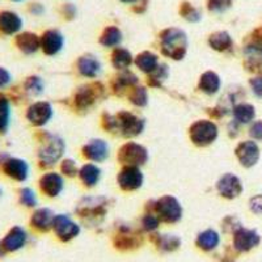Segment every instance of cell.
<instances>
[{
  "instance_id": "3",
  "label": "cell",
  "mask_w": 262,
  "mask_h": 262,
  "mask_svg": "<svg viewBox=\"0 0 262 262\" xmlns=\"http://www.w3.org/2000/svg\"><path fill=\"white\" fill-rule=\"evenodd\" d=\"M217 137V128L210 121H198L190 128V138L198 146H207Z\"/></svg>"
},
{
  "instance_id": "51",
  "label": "cell",
  "mask_w": 262,
  "mask_h": 262,
  "mask_svg": "<svg viewBox=\"0 0 262 262\" xmlns=\"http://www.w3.org/2000/svg\"><path fill=\"white\" fill-rule=\"evenodd\" d=\"M0 195H2V189H0Z\"/></svg>"
},
{
  "instance_id": "9",
  "label": "cell",
  "mask_w": 262,
  "mask_h": 262,
  "mask_svg": "<svg viewBox=\"0 0 262 262\" xmlns=\"http://www.w3.org/2000/svg\"><path fill=\"white\" fill-rule=\"evenodd\" d=\"M236 155L244 167H253L259 159L258 146L254 142H243L236 148Z\"/></svg>"
},
{
  "instance_id": "50",
  "label": "cell",
  "mask_w": 262,
  "mask_h": 262,
  "mask_svg": "<svg viewBox=\"0 0 262 262\" xmlns=\"http://www.w3.org/2000/svg\"><path fill=\"white\" fill-rule=\"evenodd\" d=\"M13 2H21V0H13Z\"/></svg>"
},
{
  "instance_id": "39",
  "label": "cell",
  "mask_w": 262,
  "mask_h": 262,
  "mask_svg": "<svg viewBox=\"0 0 262 262\" xmlns=\"http://www.w3.org/2000/svg\"><path fill=\"white\" fill-rule=\"evenodd\" d=\"M232 4V0H209V9L214 12H223L229 8Z\"/></svg>"
},
{
  "instance_id": "47",
  "label": "cell",
  "mask_w": 262,
  "mask_h": 262,
  "mask_svg": "<svg viewBox=\"0 0 262 262\" xmlns=\"http://www.w3.org/2000/svg\"><path fill=\"white\" fill-rule=\"evenodd\" d=\"M64 12L67 13V15H70V17H72V16L75 15V8L71 4H67V6L64 7Z\"/></svg>"
},
{
  "instance_id": "24",
  "label": "cell",
  "mask_w": 262,
  "mask_h": 262,
  "mask_svg": "<svg viewBox=\"0 0 262 262\" xmlns=\"http://www.w3.org/2000/svg\"><path fill=\"white\" fill-rule=\"evenodd\" d=\"M79 70H80V72L84 76L93 78L100 71V63H98V60L95 57L86 55V57H83L79 60Z\"/></svg>"
},
{
  "instance_id": "45",
  "label": "cell",
  "mask_w": 262,
  "mask_h": 262,
  "mask_svg": "<svg viewBox=\"0 0 262 262\" xmlns=\"http://www.w3.org/2000/svg\"><path fill=\"white\" fill-rule=\"evenodd\" d=\"M252 84V88H253V92L256 93L257 96L262 97V78H256L250 81Z\"/></svg>"
},
{
  "instance_id": "38",
  "label": "cell",
  "mask_w": 262,
  "mask_h": 262,
  "mask_svg": "<svg viewBox=\"0 0 262 262\" xmlns=\"http://www.w3.org/2000/svg\"><path fill=\"white\" fill-rule=\"evenodd\" d=\"M20 198H21V202L24 203L25 206L28 207H33V206L37 205V198H36V194L32 189H23L20 193Z\"/></svg>"
},
{
  "instance_id": "40",
  "label": "cell",
  "mask_w": 262,
  "mask_h": 262,
  "mask_svg": "<svg viewBox=\"0 0 262 262\" xmlns=\"http://www.w3.org/2000/svg\"><path fill=\"white\" fill-rule=\"evenodd\" d=\"M143 226L147 231H154V229L158 228L159 226V217L152 214L146 215L143 219Z\"/></svg>"
},
{
  "instance_id": "49",
  "label": "cell",
  "mask_w": 262,
  "mask_h": 262,
  "mask_svg": "<svg viewBox=\"0 0 262 262\" xmlns=\"http://www.w3.org/2000/svg\"><path fill=\"white\" fill-rule=\"evenodd\" d=\"M125 3H133V2H137V0H122Z\"/></svg>"
},
{
  "instance_id": "36",
  "label": "cell",
  "mask_w": 262,
  "mask_h": 262,
  "mask_svg": "<svg viewBox=\"0 0 262 262\" xmlns=\"http://www.w3.org/2000/svg\"><path fill=\"white\" fill-rule=\"evenodd\" d=\"M131 102L138 106H144L147 104V92L144 90L143 86H140V88H137L134 92L131 93Z\"/></svg>"
},
{
  "instance_id": "30",
  "label": "cell",
  "mask_w": 262,
  "mask_h": 262,
  "mask_svg": "<svg viewBox=\"0 0 262 262\" xmlns=\"http://www.w3.org/2000/svg\"><path fill=\"white\" fill-rule=\"evenodd\" d=\"M113 64L116 69H127L131 64V54L125 49H117L113 53Z\"/></svg>"
},
{
  "instance_id": "15",
  "label": "cell",
  "mask_w": 262,
  "mask_h": 262,
  "mask_svg": "<svg viewBox=\"0 0 262 262\" xmlns=\"http://www.w3.org/2000/svg\"><path fill=\"white\" fill-rule=\"evenodd\" d=\"M217 190L226 198H235L242 193V182L233 174H226L217 182Z\"/></svg>"
},
{
  "instance_id": "19",
  "label": "cell",
  "mask_w": 262,
  "mask_h": 262,
  "mask_svg": "<svg viewBox=\"0 0 262 262\" xmlns=\"http://www.w3.org/2000/svg\"><path fill=\"white\" fill-rule=\"evenodd\" d=\"M41 189L45 191L48 195L55 196L62 191L63 189V180L57 173H48L41 179Z\"/></svg>"
},
{
  "instance_id": "21",
  "label": "cell",
  "mask_w": 262,
  "mask_h": 262,
  "mask_svg": "<svg viewBox=\"0 0 262 262\" xmlns=\"http://www.w3.org/2000/svg\"><path fill=\"white\" fill-rule=\"evenodd\" d=\"M16 43L20 48L21 51H24L27 54L36 53L38 50V48L41 46V41H39L38 37L34 34V33H21L20 36H17L16 39Z\"/></svg>"
},
{
  "instance_id": "41",
  "label": "cell",
  "mask_w": 262,
  "mask_h": 262,
  "mask_svg": "<svg viewBox=\"0 0 262 262\" xmlns=\"http://www.w3.org/2000/svg\"><path fill=\"white\" fill-rule=\"evenodd\" d=\"M62 170L66 173V174H69V176H75L78 169H76V165L72 160H66L62 165Z\"/></svg>"
},
{
  "instance_id": "25",
  "label": "cell",
  "mask_w": 262,
  "mask_h": 262,
  "mask_svg": "<svg viewBox=\"0 0 262 262\" xmlns=\"http://www.w3.org/2000/svg\"><path fill=\"white\" fill-rule=\"evenodd\" d=\"M210 45L217 51H224L232 46V39L227 32H216L210 37Z\"/></svg>"
},
{
  "instance_id": "1",
  "label": "cell",
  "mask_w": 262,
  "mask_h": 262,
  "mask_svg": "<svg viewBox=\"0 0 262 262\" xmlns=\"http://www.w3.org/2000/svg\"><path fill=\"white\" fill-rule=\"evenodd\" d=\"M188 39L182 30L170 28L161 34V49L163 53L173 59H182L186 53Z\"/></svg>"
},
{
  "instance_id": "18",
  "label": "cell",
  "mask_w": 262,
  "mask_h": 262,
  "mask_svg": "<svg viewBox=\"0 0 262 262\" xmlns=\"http://www.w3.org/2000/svg\"><path fill=\"white\" fill-rule=\"evenodd\" d=\"M84 155L91 160L102 161L109 155V147L104 140H92L84 147Z\"/></svg>"
},
{
  "instance_id": "43",
  "label": "cell",
  "mask_w": 262,
  "mask_h": 262,
  "mask_svg": "<svg viewBox=\"0 0 262 262\" xmlns=\"http://www.w3.org/2000/svg\"><path fill=\"white\" fill-rule=\"evenodd\" d=\"M250 135H252L254 139L262 140V122L261 121H258V122H256L253 126H252V128H250Z\"/></svg>"
},
{
  "instance_id": "22",
  "label": "cell",
  "mask_w": 262,
  "mask_h": 262,
  "mask_svg": "<svg viewBox=\"0 0 262 262\" xmlns=\"http://www.w3.org/2000/svg\"><path fill=\"white\" fill-rule=\"evenodd\" d=\"M221 242L219 235L214 229H207L205 232L200 233L198 238H196V245L203 250H212L217 247Z\"/></svg>"
},
{
  "instance_id": "17",
  "label": "cell",
  "mask_w": 262,
  "mask_h": 262,
  "mask_svg": "<svg viewBox=\"0 0 262 262\" xmlns=\"http://www.w3.org/2000/svg\"><path fill=\"white\" fill-rule=\"evenodd\" d=\"M23 27V20L20 16L11 11L0 12V32L4 34H15Z\"/></svg>"
},
{
  "instance_id": "29",
  "label": "cell",
  "mask_w": 262,
  "mask_h": 262,
  "mask_svg": "<svg viewBox=\"0 0 262 262\" xmlns=\"http://www.w3.org/2000/svg\"><path fill=\"white\" fill-rule=\"evenodd\" d=\"M122 39L121 30L116 27H109L105 29L104 34L101 36V43L104 46H117Z\"/></svg>"
},
{
  "instance_id": "37",
  "label": "cell",
  "mask_w": 262,
  "mask_h": 262,
  "mask_svg": "<svg viewBox=\"0 0 262 262\" xmlns=\"http://www.w3.org/2000/svg\"><path fill=\"white\" fill-rule=\"evenodd\" d=\"M42 81L39 78H36V76H33V78L28 79V81L25 83V88H27L28 92L30 95H39L42 92Z\"/></svg>"
},
{
  "instance_id": "48",
  "label": "cell",
  "mask_w": 262,
  "mask_h": 262,
  "mask_svg": "<svg viewBox=\"0 0 262 262\" xmlns=\"http://www.w3.org/2000/svg\"><path fill=\"white\" fill-rule=\"evenodd\" d=\"M6 253H7V250L4 249V247H3V243L0 242V258H3V257L6 256Z\"/></svg>"
},
{
  "instance_id": "33",
  "label": "cell",
  "mask_w": 262,
  "mask_h": 262,
  "mask_svg": "<svg viewBox=\"0 0 262 262\" xmlns=\"http://www.w3.org/2000/svg\"><path fill=\"white\" fill-rule=\"evenodd\" d=\"M9 123V104L6 98H0V133H4Z\"/></svg>"
},
{
  "instance_id": "10",
  "label": "cell",
  "mask_w": 262,
  "mask_h": 262,
  "mask_svg": "<svg viewBox=\"0 0 262 262\" xmlns=\"http://www.w3.org/2000/svg\"><path fill=\"white\" fill-rule=\"evenodd\" d=\"M118 182L121 188L125 190H135L140 188V185L143 182V176L137 167H126L119 173Z\"/></svg>"
},
{
  "instance_id": "4",
  "label": "cell",
  "mask_w": 262,
  "mask_h": 262,
  "mask_svg": "<svg viewBox=\"0 0 262 262\" xmlns=\"http://www.w3.org/2000/svg\"><path fill=\"white\" fill-rule=\"evenodd\" d=\"M156 211L161 221L168 222V223H174L180 221L182 215V209L179 201L173 196H163L160 201L156 203Z\"/></svg>"
},
{
  "instance_id": "44",
  "label": "cell",
  "mask_w": 262,
  "mask_h": 262,
  "mask_svg": "<svg viewBox=\"0 0 262 262\" xmlns=\"http://www.w3.org/2000/svg\"><path fill=\"white\" fill-rule=\"evenodd\" d=\"M9 81H11V75H9V72L0 67V88H4L6 85H8Z\"/></svg>"
},
{
  "instance_id": "14",
  "label": "cell",
  "mask_w": 262,
  "mask_h": 262,
  "mask_svg": "<svg viewBox=\"0 0 262 262\" xmlns=\"http://www.w3.org/2000/svg\"><path fill=\"white\" fill-rule=\"evenodd\" d=\"M247 66L249 70H258L262 64V37L256 36L253 41L245 48Z\"/></svg>"
},
{
  "instance_id": "2",
  "label": "cell",
  "mask_w": 262,
  "mask_h": 262,
  "mask_svg": "<svg viewBox=\"0 0 262 262\" xmlns=\"http://www.w3.org/2000/svg\"><path fill=\"white\" fill-rule=\"evenodd\" d=\"M106 127L109 130H119L126 137H134L143 130V121L126 112H121L116 117H107Z\"/></svg>"
},
{
  "instance_id": "7",
  "label": "cell",
  "mask_w": 262,
  "mask_h": 262,
  "mask_svg": "<svg viewBox=\"0 0 262 262\" xmlns=\"http://www.w3.org/2000/svg\"><path fill=\"white\" fill-rule=\"evenodd\" d=\"M63 149H64V144L59 138L49 137V139L46 140L43 147L41 148V152H39V159L46 165H53L60 158Z\"/></svg>"
},
{
  "instance_id": "34",
  "label": "cell",
  "mask_w": 262,
  "mask_h": 262,
  "mask_svg": "<svg viewBox=\"0 0 262 262\" xmlns=\"http://www.w3.org/2000/svg\"><path fill=\"white\" fill-rule=\"evenodd\" d=\"M93 101H95V93L91 91L90 86H88V88H83V90L78 93V96H76V104L80 107L90 106Z\"/></svg>"
},
{
  "instance_id": "32",
  "label": "cell",
  "mask_w": 262,
  "mask_h": 262,
  "mask_svg": "<svg viewBox=\"0 0 262 262\" xmlns=\"http://www.w3.org/2000/svg\"><path fill=\"white\" fill-rule=\"evenodd\" d=\"M180 13H181L186 20L193 21V23L200 21L201 17H202L200 11H198L196 8H194L190 3H182L181 8H180Z\"/></svg>"
},
{
  "instance_id": "35",
  "label": "cell",
  "mask_w": 262,
  "mask_h": 262,
  "mask_svg": "<svg viewBox=\"0 0 262 262\" xmlns=\"http://www.w3.org/2000/svg\"><path fill=\"white\" fill-rule=\"evenodd\" d=\"M151 74L152 76L148 80L149 83H151L152 85H160L161 81L167 78V75H168L167 66H158V69H156L155 71H152Z\"/></svg>"
},
{
  "instance_id": "31",
  "label": "cell",
  "mask_w": 262,
  "mask_h": 262,
  "mask_svg": "<svg viewBox=\"0 0 262 262\" xmlns=\"http://www.w3.org/2000/svg\"><path fill=\"white\" fill-rule=\"evenodd\" d=\"M158 247L160 248L161 250H167V252H170V250H174L180 247L181 242L180 238L176 237V236H169V235H163L158 237Z\"/></svg>"
},
{
  "instance_id": "26",
  "label": "cell",
  "mask_w": 262,
  "mask_h": 262,
  "mask_svg": "<svg viewBox=\"0 0 262 262\" xmlns=\"http://www.w3.org/2000/svg\"><path fill=\"white\" fill-rule=\"evenodd\" d=\"M137 66L144 72L155 71L158 69V57H156L155 54L148 53V51L142 53L140 55H138Z\"/></svg>"
},
{
  "instance_id": "5",
  "label": "cell",
  "mask_w": 262,
  "mask_h": 262,
  "mask_svg": "<svg viewBox=\"0 0 262 262\" xmlns=\"http://www.w3.org/2000/svg\"><path fill=\"white\" fill-rule=\"evenodd\" d=\"M147 151L137 143H127L119 151V160L128 167H138L147 161Z\"/></svg>"
},
{
  "instance_id": "28",
  "label": "cell",
  "mask_w": 262,
  "mask_h": 262,
  "mask_svg": "<svg viewBox=\"0 0 262 262\" xmlns=\"http://www.w3.org/2000/svg\"><path fill=\"white\" fill-rule=\"evenodd\" d=\"M80 177L84 184L88 186H93L95 184H97L98 179H100V169L92 164H86L81 168Z\"/></svg>"
},
{
  "instance_id": "46",
  "label": "cell",
  "mask_w": 262,
  "mask_h": 262,
  "mask_svg": "<svg viewBox=\"0 0 262 262\" xmlns=\"http://www.w3.org/2000/svg\"><path fill=\"white\" fill-rule=\"evenodd\" d=\"M30 12L34 13V15H41V13L43 12V7L38 3L30 4Z\"/></svg>"
},
{
  "instance_id": "12",
  "label": "cell",
  "mask_w": 262,
  "mask_h": 262,
  "mask_svg": "<svg viewBox=\"0 0 262 262\" xmlns=\"http://www.w3.org/2000/svg\"><path fill=\"white\" fill-rule=\"evenodd\" d=\"M53 116V109L48 102H36L28 111V119L37 126L45 125Z\"/></svg>"
},
{
  "instance_id": "13",
  "label": "cell",
  "mask_w": 262,
  "mask_h": 262,
  "mask_svg": "<svg viewBox=\"0 0 262 262\" xmlns=\"http://www.w3.org/2000/svg\"><path fill=\"white\" fill-rule=\"evenodd\" d=\"M3 169L9 177L17 180V181H24L28 177V164L24 160L16 158H6L3 160Z\"/></svg>"
},
{
  "instance_id": "23",
  "label": "cell",
  "mask_w": 262,
  "mask_h": 262,
  "mask_svg": "<svg viewBox=\"0 0 262 262\" xmlns=\"http://www.w3.org/2000/svg\"><path fill=\"white\" fill-rule=\"evenodd\" d=\"M221 86V79L214 72H206L201 76L200 81V88L203 92L212 95V93H216L217 90Z\"/></svg>"
},
{
  "instance_id": "16",
  "label": "cell",
  "mask_w": 262,
  "mask_h": 262,
  "mask_svg": "<svg viewBox=\"0 0 262 262\" xmlns=\"http://www.w3.org/2000/svg\"><path fill=\"white\" fill-rule=\"evenodd\" d=\"M63 46V36L58 30H48L41 38V48L48 55H54Z\"/></svg>"
},
{
  "instance_id": "8",
  "label": "cell",
  "mask_w": 262,
  "mask_h": 262,
  "mask_svg": "<svg viewBox=\"0 0 262 262\" xmlns=\"http://www.w3.org/2000/svg\"><path fill=\"white\" fill-rule=\"evenodd\" d=\"M259 242H261L259 235L256 231H252V229H237L235 233V237H233V245L240 252H248L252 248L257 247Z\"/></svg>"
},
{
  "instance_id": "42",
  "label": "cell",
  "mask_w": 262,
  "mask_h": 262,
  "mask_svg": "<svg viewBox=\"0 0 262 262\" xmlns=\"http://www.w3.org/2000/svg\"><path fill=\"white\" fill-rule=\"evenodd\" d=\"M250 209L256 214H262V195H257L250 200Z\"/></svg>"
},
{
  "instance_id": "27",
  "label": "cell",
  "mask_w": 262,
  "mask_h": 262,
  "mask_svg": "<svg viewBox=\"0 0 262 262\" xmlns=\"http://www.w3.org/2000/svg\"><path fill=\"white\" fill-rule=\"evenodd\" d=\"M233 114H235L236 121H238L240 123H248L254 118L256 112H254V107L252 105L242 104L235 107Z\"/></svg>"
},
{
  "instance_id": "11",
  "label": "cell",
  "mask_w": 262,
  "mask_h": 262,
  "mask_svg": "<svg viewBox=\"0 0 262 262\" xmlns=\"http://www.w3.org/2000/svg\"><path fill=\"white\" fill-rule=\"evenodd\" d=\"M28 235L21 227H13L3 238V247L7 252H17L27 244Z\"/></svg>"
},
{
  "instance_id": "20",
  "label": "cell",
  "mask_w": 262,
  "mask_h": 262,
  "mask_svg": "<svg viewBox=\"0 0 262 262\" xmlns=\"http://www.w3.org/2000/svg\"><path fill=\"white\" fill-rule=\"evenodd\" d=\"M54 215L49 209L37 210L32 216V226L38 231H49L53 227Z\"/></svg>"
},
{
  "instance_id": "6",
  "label": "cell",
  "mask_w": 262,
  "mask_h": 262,
  "mask_svg": "<svg viewBox=\"0 0 262 262\" xmlns=\"http://www.w3.org/2000/svg\"><path fill=\"white\" fill-rule=\"evenodd\" d=\"M53 228L58 237L63 240V242H69L71 238L76 237L79 232H80V228H79L78 224L74 223L66 215H57V216L54 217Z\"/></svg>"
}]
</instances>
